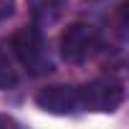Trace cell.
I'll return each mask as SVG.
<instances>
[{
    "label": "cell",
    "mask_w": 129,
    "mask_h": 129,
    "mask_svg": "<svg viewBox=\"0 0 129 129\" xmlns=\"http://www.w3.org/2000/svg\"><path fill=\"white\" fill-rule=\"evenodd\" d=\"M18 61L33 74V76H41V74H48L51 71V56L46 51V41L41 36L38 28H20L13 41H10Z\"/></svg>",
    "instance_id": "obj_1"
},
{
    "label": "cell",
    "mask_w": 129,
    "mask_h": 129,
    "mask_svg": "<svg viewBox=\"0 0 129 129\" xmlns=\"http://www.w3.org/2000/svg\"><path fill=\"white\" fill-rule=\"evenodd\" d=\"M58 48H61L63 61H69V63H84L99 48V30L91 23H74V25H69L66 30L61 33Z\"/></svg>",
    "instance_id": "obj_2"
},
{
    "label": "cell",
    "mask_w": 129,
    "mask_h": 129,
    "mask_svg": "<svg viewBox=\"0 0 129 129\" xmlns=\"http://www.w3.org/2000/svg\"><path fill=\"white\" fill-rule=\"evenodd\" d=\"M81 109L86 111H114L124 101V86L116 79H96L79 86Z\"/></svg>",
    "instance_id": "obj_3"
},
{
    "label": "cell",
    "mask_w": 129,
    "mask_h": 129,
    "mask_svg": "<svg viewBox=\"0 0 129 129\" xmlns=\"http://www.w3.org/2000/svg\"><path fill=\"white\" fill-rule=\"evenodd\" d=\"M36 104L48 111V114H74L81 109V96H79V86H48L43 91H38Z\"/></svg>",
    "instance_id": "obj_4"
},
{
    "label": "cell",
    "mask_w": 129,
    "mask_h": 129,
    "mask_svg": "<svg viewBox=\"0 0 129 129\" xmlns=\"http://www.w3.org/2000/svg\"><path fill=\"white\" fill-rule=\"evenodd\" d=\"M25 3H28V10L38 25H53L63 15L69 0H25Z\"/></svg>",
    "instance_id": "obj_5"
},
{
    "label": "cell",
    "mask_w": 129,
    "mask_h": 129,
    "mask_svg": "<svg viewBox=\"0 0 129 129\" xmlns=\"http://www.w3.org/2000/svg\"><path fill=\"white\" fill-rule=\"evenodd\" d=\"M15 81H18V74L13 69V61L8 58L3 43H0V89H10L15 86Z\"/></svg>",
    "instance_id": "obj_6"
},
{
    "label": "cell",
    "mask_w": 129,
    "mask_h": 129,
    "mask_svg": "<svg viewBox=\"0 0 129 129\" xmlns=\"http://www.w3.org/2000/svg\"><path fill=\"white\" fill-rule=\"evenodd\" d=\"M13 15V0H0V20Z\"/></svg>",
    "instance_id": "obj_7"
}]
</instances>
